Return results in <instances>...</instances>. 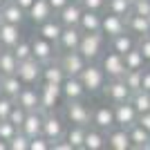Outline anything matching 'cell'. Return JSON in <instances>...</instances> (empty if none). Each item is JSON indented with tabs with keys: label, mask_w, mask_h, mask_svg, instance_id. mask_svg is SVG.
<instances>
[{
	"label": "cell",
	"mask_w": 150,
	"mask_h": 150,
	"mask_svg": "<svg viewBox=\"0 0 150 150\" xmlns=\"http://www.w3.org/2000/svg\"><path fill=\"white\" fill-rule=\"evenodd\" d=\"M105 45H108V38L101 31H83L81 43H79V52L83 54V58L88 63H96L103 56Z\"/></svg>",
	"instance_id": "1"
},
{
	"label": "cell",
	"mask_w": 150,
	"mask_h": 150,
	"mask_svg": "<svg viewBox=\"0 0 150 150\" xmlns=\"http://www.w3.org/2000/svg\"><path fill=\"white\" fill-rule=\"evenodd\" d=\"M79 79H81V83H83V88H85L88 94L103 92V88H105V83H108V76L103 72V67L96 65V63H88L83 67V72L79 74Z\"/></svg>",
	"instance_id": "2"
},
{
	"label": "cell",
	"mask_w": 150,
	"mask_h": 150,
	"mask_svg": "<svg viewBox=\"0 0 150 150\" xmlns=\"http://www.w3.org/2000/svg\"><path fill=\"white\" fill-rule=\"evenodd\" d=\"M63 117L72 125H85L88 128L92 123V108H88L85 101H65Z\"/></svg>",
	"instance_id": "3"
},
{
	"label": "cell",
	"mask_w": 150,
	"mask_h": 150,
	"mask_svg": "<svg viewBox=\"0 0 150 150\" xmlns=\"http://www.w3.org/2000/svg\"><path fill=\"white\" fill-rule=\"evenodd\" d=\"M65 130H67L65 117L56 114L54 110H47L45 112V121H43V137L50 139V144H54V141L65 137Z\"/></svg>",
	"instance_id": "4"
},
{
	"label": "cell",
	"mask_w": 150,
	"mask_h": 150,
	"mask_svg": "<svg viewBox=\"0 0 150 150\" xmlns=\"http://www.w3.org/2000/svg\"><path fill=\"white\" fill-rule=\"evenodd\" d=\"M31 54H34L36 61H40L45 65V63H50V61H56L61 50H58L56 43H52V40H47V38L36 34V36L31 38Z\"/></svg>",
	"instance_id": "5"
},
{
	"label": "cell",
	"mask_w": 150,
	"mask_h": 150,
	"mask_svg": "<svg viewBox=\"0 0 150 150\" xmlns=\"http://www.w3.org/2000/svg\"><path fill=\"white\" fill-rule=\"evenodd\" d=\"M99 61H101L99 65L103 67V72H105L108 79H123V74L128 72L123 56H121L119 52H114V50L103 52V56H101Z\"/></svg>",
	"instance_id": "6"
},
{
	"label": "cell",
	"mask_w": 150,
	"mask_h": 150,
	"mask_svg": "<svg viewBox=\"0 0 150 150\" xmlns=\"http://www.w3.org/2000/svg\"><path fill=\"white\" fill-rule=\"evenodd\" d=\"M103 96H105L108 103H123V101H130L132 90L125 85L123 79H108L105 88H103Z\"/></svg>",
	"instance_id": "7"
},
{
	"label": "cell",
	"mask_w": 150,
	"mask_h": 150,
	"mask_svg": "<svg viewBox=\"0 0 150 150\" xmlns=\"http://www.w3.org/2000/svg\"><path fill=\"white\" fill-rule=\"evenodd\" d=\"M40 72H43V63L31 56L27 61L18 63V72L16 74L23 81V85H40Z\"/></svg>",
	"instance_id": "8"
},
{
	"label": "cell",
	"mask_w": 150,
	"mask_h": 150,
	"mask_svg": "<svg viewBox=\"0 0 150 150\" xmlns=\"http://www.w3.org/2000/svg\"><path fill=\"white\" fill-rule=\"evenodd\" d=\"M38 90H40V110H43V112L56 110V105L63 101L61 83H40Z\"/></svg>",
	"instance_id": "9"
},
{
	"label": "cell",
	"mask_w": 150,
	"mask_h": 150,
	"mask_svg": "<svg viewBox=\"0 0 150 150\" xmlns=\"http://www.w3.org/2000/svg\"><path fill=\"white\" fill-rule=\"evenodd\" d=\"M58 63L65 69L67 76H79L83 72V67L88 65V61L83 58V54L79 50H69V52H61L58 54Z\"/></svg>",
	"instance_id": "10"
},
{
	"label": "cell",
	"mask_w": 150,
	"mask_h": 150,
	"mask_svg": "<svg viewBox=\"0 0 150 150\" xmlns=\"http://www.w3.org/2000/svg\"><path fill=\"white\" fill-rule=\"evenodd\" d=\"M125 29V18L123 16H117V13L112 11H103V18H101V34L110 40V38L119 36V34H123Z\"/></svg>",
	"instance_id": "11"
},
{
	"label": "cell",
	"mask_w": 150,
	"mask_h": 150,
	"mask_svg": "<svg viewBox=\"0 0 150 150\" xmlns=\"http://www.w3.org/2000/svg\"><path fill=\"white\" fill-rule=\"evenodd\" d=\"M139 121V112L134 110L130 101H123V103H114V123L121 125V128H132V125Z\"/></svg>",
	"instance_id": "12"
},
{
	"label": "cell",
	"mask_w": 150,
	"mask_h": 150,
	"mask_svg": "<svg viewBox=\"0 0 150 150\" xmlns=\"http://www.w3.org/2000/svg\"><path fill=\"white\" fill-rule=\"evenodd\" d=\"M13 101H16L20 108H25L27 112L40 110V90H38V85H23Z\"/></svg>",
	"instance_id": "13"
},
{
	"label": "cell",
	"mask_w": 150,
	"mask_h": 150,
	"mask_svg": "<svg viewBox=\"0 0 150 150\" xmlns=\"http://www.w3.org/2000/svg\"><path fill=\"white\" fill-rule=\"evenodd\" d=\"M90 125H94V128H99V130H103V132H108L112 125H117L114 123V105L110 103V105H96V108H92V123Z\"/></svg>",
	"instance_id": "14"
},
{
	"label": "cell",
	"mask_w": 150,
	"mask_h": 150,
	"mask_svg": "<svg viewBox=\"0 0 150 150\" xmlns=\"http://www.w3.org/2000/svg\"><path fill=\"white\" fill-rule=\"evenodd\" d=\"M105 141H108V148H112V150H132L130 134L121 125H112L105 132Z\"/></svg>",
	"instance_id": "15"
},
{
	"label": "cell",
	"mask_w": 150,
	"mask_h": 150,
	"mask_svg": "<svg viewBox=\"0 0 150 150\" xmlns=\"http://www.w3.org/2000/svg\"><path fill=\"white\" fill-rule=\"evenodd\" d=\"M81 16H83V7H81V2H76V0H69L61 11H56V18L61 20L63 27H79Z\"/></svg>",
	"instance_id": "16"
},
{
	"label": "cell",
	"mask_w": 150,
	"mask_h": 150,
	"mask_svg": "<svg viewBox=\"0 0 150 150\" xmlns=\"http://www.w3.org/2000/svg\"><path fill=\"white\" fill-rule=\"evenodd\" d=\"M61 90H63V101H83L88 94L79 76H65V81L61 83Z\"/></svg>",
	"instance_id": "17"
},
{
	"label": "cell",
	"mask_w": 150,
	"mask_h": 150,
	"mask_svg": "<svg viewBox=\"0 0 150 150\" xmlns=\"http://www.w3.org/2000/svg\"><path fill=\"white\" fill-rule=\"evenodd\" d=\"M52 16H56L54 13V9H52V5L47 2V0H34V5L27 9V18L31 20V25H43L45 20H50Z\"/></svg>",
	"instance_id": "18"
},
{
	"label": "cell",
	"mask_w": 150,
	"mask_h": 150,
	"mask_svg": "<svg viewBox=\"0 0 150 150\" xmlns=\"http://www.w3.org/2000/svg\"><path fill=\"white\" fill-rule=\"evenodd\" d=\"M43 121H45V112L43 110H31V112H27L25 123L20 125V132H25L29 139L38 137V134H43Z\"/></svg>",
	"instance_id": "19"
},
{
	"label": "cell",
	"mask_w": 150,
	"mask_h": 150,
	"mask_svg": "<svg viewBox=\"0 0 150 150\" xmlns=\"http://www.w3.org/2000/svg\"><path fill=\"white\" fill-rule=\"evenodd\" d=\"M0 16H2V23H11V25H23L27 18V11L23 7H18L13 0H7L2 9H0Z\"/></svg>",
	"instance_id": "20"
},
{
	"label": "cell",
	"mask_w": 150,
	"mask_h": 150,
	"mask_svg": "<svg viewBox=\"0 0 150 150\" xmlns=\"http://www.w3.org/2000/svg\"><path fill=\"white\" fill-rule=\"evenodd\" d=\"M125 29L130 31L132 36H146L150 34V16H141V13H130L125 18Z\"/></svg>",
	"instance_id": "21"
},
{
	"label": "cell",
	"mask_w": 150,
	"mask_h": 150,
	"mask_svg": "<svg viewBox=\"0 0 150 150\" xmlns=\"http://www.w3.org/2000/svg\"><path fill=\"white\" fill-rule=\"evenodd\" d=\"M83 31L79 27H63L61 38H58V50L61 52H69V50H79Z\"/></svg>",
	"instance_id": "22"
},
{
	"label": "cell",
	"mask_w": 150,
	"mask_h": 150,
	"mask_svg": "<svg viewBox=\"0 0 150 150\" xmlns=\"http://www.w3.org/2000/svg\"><path fill=\"white\" fill-rule=\"evenodd\" d=\"M108 148V141H105V132L94 128V125H88L85 130V139H83V150H103Z\"/></svg>",
	"instance_id": "23"
},
{
	"label": "cell",
	"mask_w": 150,
	"mask_h": 150,
	"mask_svg": "<svg viewBox=\"0 0 150 150\" xmlns=\"http://www.w3.org/2000/svg\"><path fill=\"white\" fill-rule=\"evenodd\" d=\"M20 38H23L20 25H11V23H2V25H0V47L11 50Z\"/></svg>",
	"instance_id": "24"
},
{
	"label": "cell",
	"mask_w": 150,
	"mask_h": 150,
	"mask_svg": "<svg viewBox=\"0 0 150 150\" xmlns=\"http://www.w3.org/2000/svg\"><path fill=\"white\" fill-rule=\"evenodd\" d=\"M65 69L61 67V63L56 61H50L43 65V72H40V83H63L65 81Z\"/></svg>",
	"instance_id": "25"
},
{
	"label": "cell",
	"mask_w": 150,
	"mask_h": 150,
	"mask_svg": "<svg viewBox=\"0 0 150 150\" xmlns=\"http://www.w3.org/2000/svg\"><path fill=\"white\" fill-rule=\"evenodd\" d=\"M108 43H110V50H114V52H119L121 56H125L132 47H137V36H132L130 31H123L119 36L110 38Z\"/></svg>",
	"instance_id": "26"
},
{
	"label": "cell",
	"mask_w": 150,
	"mask_h": 150,
	"mask_svg": "<svg viewBox=\"0 0 150 150\" xmlns=\"http://www.w3.org/2000/svg\"><path fill=\"white\" fill-rule=\"evenodd\" d=\"M128 134H130V144L134 150H150V132L146 128L134 123L132 128H128Z\"/></svg>",
	"instance_id": "27"
},
{
	"label": "cell",
	"mask_w": 150,
	"mask_h": 150,
	"mask_svg": "<svg viewBox=\"0 0 150 150\" xmlns=\"http://www.w3.org/2000/svg\"><path fill=\"white\" fill-rule=\"evenodd\" d=\"M61 31H63V25L56 16L45 20L43 25H38V36L47 38V40H52V43H56V45H58V38H61Z\"/></svg>",
	"instance_id": "28"
},
{
	"label": "cell",
	"mask_w": 150,
	"mask_h": 150,
	"mask_svg": "<svg viewBox=\"0 0 150 150\" xmlns=\"http://www.w3.org/2000/svg\"><path fill=\"white\" fill-rule=\"evenodd\" d=\"M23 88V81L18 79V74H0V90L5 96H11L16 99V94Z\"/></svg>",
	"instance_id": "29"
},
{
	"label": "cell",
	"mask_w": 150,
	"mask_h": 150,
	"mask_svg": "<svg viewBox=\"0 0 150 150\" xmlns=\"http://www.w3.org/2000/svg\"><path fill=\"white\" fill-rule=\"evenodd\" d=\"M101 18H103L101 11H88V9H83V16L79 20V29L81 31H101Z\"/></svg>",
	"instance_id": "30"
},
{
	"label": "cell",
	"mask_w": 150,
	"mask_h": 150,
	"mask_svg": "<svg viewBox=\"0 0 150 150\" xmlns=\"http://www.w3.org/2000/svg\"><path fill=\"white\" fill-rule=\"evenodd\" d=\"M18 72V58L11 50L0 47V74H16Z\"/></svg>",
	"instance_id": "31"
},
{
	"label": "cell",
	"mask_w": 150,
	"mask_h": 150,
	"mask_svg": "<svg viewBox=\"0 0 150 150\" xmlns=\"http://www.w3.org/2000/svg\"><path fill=\"white\" fill-rule=\"evenodd\" d=\"M85 125H72L67 123V130H65V139H67L74 150H83V139H85Z\"/></svg>",
	"instance_id": "32"
},
{
	"label": "cell",
	"mask_w": 150,
	"mask_h": 150,
	"mask_svg": "<svg viewBox=\"0 0 150 150\" xmlns=\"http://www.w3.org/2000/svg\"><path fill=\"white\" fill-rule=\"evenodd\" d=\"M130 103L134 105V110H137L139 114L150 112V92H146V90H137V92H132Z\"/></svg>",
	"instance_id": "33"
},
{
	"label": "cell",
	"mask_w": 150,
	"mask_h": 150,
	"mask_svg": "<svg viewBox=\"0 0 150 150\" xmlns=\"http://www.w3.org/2000/svg\"><path fill=\"white\" fill-rule=\"evenodd\" d=\"M105 11H112V13H117V16L128 18L132 13V0H108Z\"/></svg>",
	"instance_id": "34"
},
{
	"label": "cell",
	"mask_w": 150,
	"mask_h": 150,
	"mask_svg": "<svg viewBox=\"0 0 150 150\" xmlns=\"http://www.w3.org/2000/svg\"><path fill=\"white\" fill-rule=\"evenodd\" d=\"M123 61H125V67L128 69H144L146 67V58L137 47H132V50L123 56Z\"/></svg>",
	"instance_id": "35"
},
{
	"label": "cell",
	"mask_w": 150,
	"mask_h": 150,
	"mask_svg": "<svg viewBox=\"0 0 150 150\" xmlns=\"http://www.w3.org/2000/svg\"><path fill=\"white\" fill-rule=\"evenodd\" d=\"M11 52L16 54L18 63H20V61H27V58H31V56H34V54H31V40H27V38H20L18 43L11 47Z\"/></svg>",
	"instance_id": "36"
},
{
	"label": "cell",
	"mask_w": 150,
	"mask_h": 150,
	"mask_svg": "<svg viewBox=\"0 0 150 150\" xmlns=\"http://www.w3.org/2000/svg\"><path fill=\"white\" fill-rule=\"evenodd\" d=\"M141 72L144 69H128L123 74V81L125 85L132 90V92H137V90H141Z\"/></svg>",
	"instance_id": "37"
},
{
	"label": "cell",
	"mask_w": 150,
	"mask_h": 150,
	"mask_svg": "<svg viewBox=\"0 0 150 150\" xmlns=\"http://www.w3.org/2000/svg\"><path fill=\"white\" fill-rule=\"evenodd\" d=\"M25 117H27V110H25V108H20L18 103H13V108H11V112H9V117H7V121H11V123L20 130V125L25 123Z\"/></svg>",
	"instance_id": "38"
},
{
	"label": "cell",
	"mask_w": 150,
	"mask_h": 150,
	"mask_svg": "<svg viewBox=\"0 0 150 150\" xmlns=\"http://www.w3.org/2000/svg\"><path fill=\"white\" fill-rule=\"evenodd\" d=\"M16 132H18V128H16L11 121H7V119L0 121V139H2V141H7V144H9V141L16 137Z\"/></svg>",
	"instance_id": "39"
},
{
	"label": "cell",
	"mask_w": 150,
	"mask_h": 150,
	"mask_svg": "<svg viewBox=\"0 0 150 150\" xmlns=\"http://www.w3.org/2000/svg\"><path fill=\"white\" fill-rule=\"evenodd\" d=\"M9 150H29V137L25 132H16V137L9 141Z\"/></svg>",
	"instance_id": "40"
},
{
	"label": "cell",
	"mask_w": 150,
	"mask_h": 150,
	"mask_svg": "<svg viewBox=\"0 0 150 150\" xmlns=\"http://www.w3.org/2000/svg\"><path fill=\"white\" fill-rule=\"evenodd\" d=\"M16 101L11 99V96H5V94H0V121H5L7 117H9V112H11V108Z\"/></svg>",
	"instance_id": "41"
},
{
	"label": "cell",
	"mask_w": 150,
	"mask_h": 150,
	"mask_svg": "<svg viewBox=\"0 0 150 150\" xmlns=\"http://www.w3.org/2000/svg\"><path fill=\"white\" fill-rule=\"evenodd\" d=\"M29 150H52V144H50V139H45L43 134H38V137L29 139Z\"/></svg>",
	"instance_id": "42"
},
{
	"label": "cell",
	"mask_w": 150,
	"mask_h": 150,
	"mask_svg": "<svg viewBox=\"0 0 150 150\" xmlns=\"http://www.w3.org/2000/svg\"><path fill=\"white\" fill-rule=\"evenodd\" d=\"M137 50L144 54L146 63H150V34H146V36H139V38H137Z\"/></svg>",
	"instance_id": "43"
},
{
	"label": "cell",
	"mask_w": 150,
	"mask_h": 150,
	"mask_svg": "<svg viewBox=\"0 0 150 150\" xmlns=\"http://www.w3.org/2000/svg\"><path fill=\"white\" fill-rule=\"evenodd\" d=\"M105 2L108 0H81V7L88 11H105Z\"/></svg>",
	"instance_id": "44"
},
{
	"label": "cell",
	"mask_w": 150,
	"mask_h": 150,
	"mask_svg": "<svg viewBox=\"0 0 150 150\" xmlns=\"http://www.w3.org/2000/svg\"><path fill=\"white\" fill-rule=\"evenodd\" d=\"M132 13L150 16V0H132Z\"/></svg>",
	"instance_id": "45"
},
{
	"label": "cell",
	"mask_w": 150,
	"mask_h": 150,
	"mask_svg": "<svg viewBox=\"0 0 150 150\" xmlns=\"http://www.w3.org/2000/svg\"><path fill=\"white\" fill-rule=\"evenodd\" d=\"M141 90L150 92V67H144V72H141Z\"/></svg>",
	"instance_id": "46"
},
{
	"label": "cell",
	"mask_w": 150,
	"mask_h": 150,
	"mask_svg": "<svg viewBox=\"0 0 150 150\" xmlns=\"http://www.w3.org/2000/svg\"><path fill=\"white\" fill-rule=\"evenodd\" d=\"M141 128H146V130L150 132V112H144V114H139V121H137Z\"/></svg>",
	"instance_id": "47"
},
{
	"label": "cell",
	"mask_w": 150,
	"mask_h": 150,
	"mask_svg": "<svg viewBox=\"0 0 150 150\" xmlns=\"http://www.w3.org/2000/svg\"><path fill=\"white\" fill-rule=\"evenodd\" d=\"M47 2H50V5H52V9H54V13H56V11H61L63 7L67 5L69 0H47Z\"/></svg>",
	"instance_id": "48"
},
{
	"label": "cell",
	"mask_w": 150,
	"mask_h": 150,
	"mask_svg": "<svg viewBox=\"0 0 150 150\" xmlns=\"http://www.w3.org/2000/svg\"><path fill=\"white\" fill-rule=\"evenodd\" d=\"M13 2H16V5H18V7H23L25 11H27V9H29L31 5H34V0H13Z\"/></svg>",
	"instance_id": "49"
},
{
	"label": "cell",
	"mask_w": 150,
	"mask_h": 150,
	"mask_svg": "<svg viewBox=\"0 0 150 150\" xmlns=\"http://www.w3.org/2000/svg\"><path fill=\"white\" fill-rule=\"evenodd\" d=\"M0 150H9V144H7V141H2V139H0Z\"/></svg>",
	"instance_id": "50"
},
{
	"label": "cell",
	"mask_w": 150,
	"mask_h": 150,
	"mask_svg": "<svg viewBox=\"0 0 150 150\" xmlns=\"http://www.w3.org/2000/svg\"><path fill=\"white\" fill-rule=\"evenodd\" d=\"M5 2H7V0H0V9H2V5H5Z\"/></svg>",
	"instance_id": "51"
},
{
	"label": "cell",
	"mask_w": 150,
	"mask_h": 150,
	"mask_svg": "<svg viewBox=\"0 0 150 150\" xmlns=\"http://www.w3.org/2000/svg\"><path fill=\"white\" fill-rule=\"evenodd\" d=\"M0 25H2V16H0Z\"/></svg>",
	"instance_id": "52"
},
{
	"label": "cell",
	"mask_w": 150,
	"mask_h": 150,
	"mask_svg": "<svg viewBox=\"0 0 150 150\" xmlns=\"http://www.w3.org/2000/svg\"><path fill=\"white\" fill-rule=\"evenodd\" d=\"M76 2H81V0H76Z\"/></svg>",
	"instance_id": "53"
},
{
	"label": "cell",
	"mask_w": 150,
	"mask_h": 150,
	"mask_svg": "<svg viewBox=\"0 0 150 150\" xmlns=\"http://www.w3.org/2000/svg\"><path fill=\"white\" fill-rule=\"evenodd\" d=\"M0 94H2V90H0Z\"/></svg>",
	"instance_id": "54"
}]
</instances>
